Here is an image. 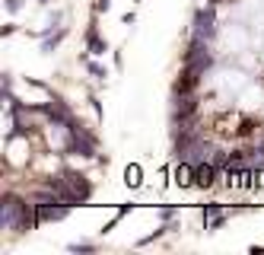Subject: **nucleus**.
Masks as SVG:
<instances>
[{"label": "nucleus", "instance_id": "1", "mask_svg": "<svg viewBox=\"0 0 264 255\" xmlns=\"http://www.w3.org/2000/svg\"><path fill=\"white\" fill-rule=\"evenodd\" d=\"M64 150L74 153V156H86V160H92V156H95V134H92V131H86L83 125L77 131H67Z\"/></svg>", "mask_w": 264, "mask_h": 255}, {"label": "nucleus", "instance_id": "2", "mask_svg": "<svg viewBox=\"0 0 264 255\" xmlns=\"http://www.w3.org/2000/svg\"><path fill=\"white\" fill-rule=\"evenodd\" d=\"M191 39H197V42H213L217 39V19H213V10H197L194 26H191Z\"/></svg>", "mask_w": 264, "mask_h": 255}, {"label": "nucleus", "instance_id": "3", "mask_svg": "<svg viewBox=\"0 0 264 255\" xmlns=\"http://www.w3.org/2000/svg\"><path fill=\"white\" fill-rule=\"evenodd\" d=\"M197 105H201L197 93H175V105H172V121H175V125H182V121H188L191 115L197 112Z\"/></svg>", "mask_w": 264, "mask_h": 255}, {"label": "nucleus", "instance_id": "4", "mask_svg": "<svg viewBox=\"0 0 264 255\" xmlns=\"http://www.w3.org/2000/svg\"><path fill=\"white\" fill-rule=\"evenodd\" d=\"M64 179L77 188V195L83 198V204H86V201L92 198V182H89L86 176H83V173H77V169H64Z\"/></svg>", "mask_w": 264, "mask_h": 255}, {"label": "nucleus", "instance_id": "5", "mask_svg": "<svg viewBox=\"0 0 264 255\" xmlns=\"http://www.w3.org/2000/svg\"><path fill=\"white\" fill-rule=\"evenodd\" d=\"M217 173H220V166H213V163H197L194 166V185L197 188H210L213 182H217Z\"/></svg>", "mask_w": 264, "mask_h": 255}, {"label": "nucleus", "instance_id": "6", "mask_svg": "<svg viewBox=\"0 0 264 255\" xmlns=\"http://www.w3.org/2000/svg\"><path fill=\"white\" fill-rule=\"evenodd\" d=\"M226 220H229V214H226L220 204H204V226H207L210 233H213V230H220Z\"/></svg>", "mask_w": 264, "mask_h": 255}, {"label": "nucleus", "instance_id": "7", "mask_svg": "<svg viewBox=\"0 0 264 255\" xmlns=\"http://www.w3.org/2000/svg\"><path fill=\"white\" fill-rule=\"evenodd\" d=\"M207 153H213V150H210V140H207V137H197V140L188 147V153L182 156V160H188V163H194V166H197V163L207 160Z\"/></svg>", "mask_w": 264, "mask_h": 255}, {"label": "nucleus", "instance_id": "8", "mask_svg": "<svg viewBox=\"0 0 264 255\" xmlns=\"http://www.w3.org/2000/svg\"><path fill=\"white\" fill-rule=\"evenodd\" d=\"M86 51H89V54H105V51H109V45H105V39H99L95 26L86 29Z\"/></svg>", "mask_w": 264, "mask_h": 255}, {"label": "nucleus", "instance_id": "9", "mask_svg": "<svg viewBox=\"0 0 264 255\" xmlns=\"http://www.w3.org/2000/svg\"><path fill=\"white\" fill-rule=\"evenodd\" d=\"M191 182H194V163L182 160L175 166V185H191Z\"/></svg>", "mask_w": 264, "mask_h": 255}, {"label": "nucleus", "instance_id": "10", "mask_svg": "<svg viewBox=\"0 0 264 255\" xmlns=\"http://www.w3.org/2000/svg\"><path fill=\"white\" fill-rule=\"evenodd\" d=\"M64 35H67V29H61V32H54V35H51V32H45V42H42V51H45V54H51V51H54V48H57V45H61V42H64Z\"/></svg>", "mask_w": 264, "mask_h": 255}, {"label": "nucleus", "instance_id": "11", "mask_svg": "<svg viewBox=\"0 0 264 255\" xmlns=\"http://www.w3.org/2000/svg\"><path fill=\"white\" fill-rule=\"evenodd\" d=\"M124 182H127L130 188H137L140 185V166H127L124 169Z\"/></svg>", "mask_w": 264, "mask_h": 255}, {"label": "nucleus", "instance_id": "12", "mask_svg": "<svg viewBox=\"0 0 264 255\" xmlns=\"http://www.w3.org/2000/svg\"><path fill=\"white\" fill-rule=\"evenodd\" d=\"M83 64L89 67V74H92L95 80H105V77H109V74H105V67H102V64H95V61H89V58H83Z\"/></svg>", "mask_w": 264, "mask_h": 255}, {"label": "nucleus", "instance_id": "13", "mask_svg": "<svg viewBox=\"0 0 264 255\" xmlns=\"http://www.w3.org/2000/svg\"><path fill=\"white\" fill-rule=\"evenodd\" d=\"M255 128H258L255 121H251V118H245L242 125H239V131H236V134H239V137H251V134H255Z\"/></svg>", "mask_w": 264, "mask_h": 255}, {"label": "nucleus", "instance_id": "14", "mask_svg": "<svg viewBox=\"0 0 264 255\" xmlns=\"http://www.w3.org/2000/svg\"><path fill=\"white\" fill-rule=\"evenodd\" d=\"M210 163H213V166H220V169H226V163H229V153H226V150H213Z\"/></svg>", "mask_w": 264, "mask_h": 255}, {"label": "nucleus", "instance_id": "15", "mask_svg": "<svg viewBox=\"0 0 264 255\" xmlns=\"http://www.w3.org/2000/svg\"><path fill=\"white\" fill-rule=\"evenodd\" d=\"M70 252H95V242H74Z\"/></svg>", "mask_w": 264, "mask_h": 255}, {"label": "nucleus", "instance_id": "16", "mask_svg": "<svg viewBox=\"0 0 264 255\" xmlns=\"http://www.w3.org/2000/svg\"><path fill=\"white\" fill-rule=\"evenodd\" d=\"M109 7H112V0H95V13H109Z\"/></svg>", "mask_w": 264, "mask_h": 255}, {"label": "nucleus", "instance_id": "17", "mask_svg": "<svg viewBox=\"0 0 264 255\" xmlns=\"http://www.w3.org/2000/svg\"><path fill=\"white\" fill-rule=\"evenodd\" d=\"M7 10H10V13H19V10H22V0H7Z\"/></svg>", "mask_w": 264, "mask_h": 255}, {"label": "nucleus", "instance_id": "18", "mask_svg": "<svg viewBox=\"0 0 264 255\" xmlns=\"http://www.w3.org/2000/svg\"><path fill=\"white\" fill-rule=\"evenodd\" d=\"M210 4H223V0H210Z\"/></svg>", "mask_w": 264, "mask_h": 255}, {"label": "nucleus", "instance_id": "19", "mask_svg": "<svg viewBox=\"0 0 264 255\" xmlns=\"http://www.w3.org/2000/svg\"><path fill=\"white\" fill-rule=\"evenodd\" d=\"M39 4H48V0H39Z\"/></svg>", "mask_w": 264, "mask_h": 255}]
</instances>
